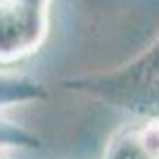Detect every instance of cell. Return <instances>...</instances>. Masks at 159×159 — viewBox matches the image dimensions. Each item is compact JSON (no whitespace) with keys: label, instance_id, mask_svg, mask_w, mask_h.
<instances>
[{"label":"cell","instance_id":"4","mask_svg":"<svg viewBox=\"0 0 159 159\" xmlns=\"http://www.w3.org/2000/svg\"><path fill=\"white\" fill-rule=\"evenodd\" d=\"M48 98H50V90L38 79H33L29 74L0 69V109L31 105V102H43Z\"/></svg>","mask_w":159,"mask_h":159},{"label":"cell","instance_id":"3","mask_svg":"<svg viewBox=\"0 0 159 159\" xmlns=\"http://www.w3.org/2000/svg\"><path fill=\"white\" fill-rule=\"evenodd\" d=\"M102 159H159V119L140 116L109 135Z\"/></svg>","mask_w":159,"mask_h":159},{"label":"cell","instance_id":"2","mask_svg":"<svg viewBox=\"0 0 159 159\" xmlns=\"http://www.w3.org/2000/svg\"><path fill=\"white\" fill-rule=\"evenodd\" d=\"M52 0H0V66L38 52L50 31Z\"/></svg>","mask_w":159,"mask_h":159},{"label":"cell","instance_id":"5","mask_svg":"<svg viewBox=\"0 0 159 159\" xmlns=\"http://www.w3.org/2000/svg\"><path fill=\"white\" fill-rule=\"evenodd\" d=\"M40 147H43V140L33 131L0 114V150L24 152V150H40Z\"/></svg>","mask_w":159,"mask_h":159},{"label":"cell","instance_id":"1","mask_svg":"<svg viewBox=\"0 0 159 159\" xmlns=\"http://www.w3.org/2000/svg\"><path fill=\"white\" fill-rule=\"evenodd\" d=\"M60 86L69 93L131 114V119H159V36L133 60L105 71L62 79Z\"/></svg>","mask_w":159,"mask_h":159},{"label":"cell","instance_id":"6","mask_svg":"<svg viewBox=\"0 0 159 159\" xmlns=\"http://www.w3.org/2000/svg\"><path fill=\"white\" fill-rule=\"evenodd\" d=\"M0 159H19L14 150H0Z\"/></svg>","mask_w":159,"mask_h":159}]
</instances>
